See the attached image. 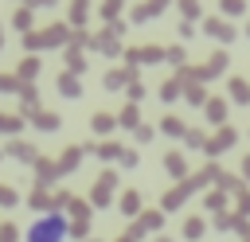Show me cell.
<instances>
[{"instance_id": "obj_1", "label": "cell", "mask_w": 250, "mask_h": 242, "mask_svg": "<svg viewBox=\"0 0 250 242\" xmlns=\"http://www.w3.org/2000/svg\"><path fill=\"white\" fill-rule=\"evenodd\" d=\"M66 238V219L62 215H39L31 226H27V242H62Z\"/></svg>"}, {"instance_id": "obj_2", "label": "cell", "mask_w": 250, "mask_h": 242, "mask_svg": "<svg viewBox=\"0 0 250 242\" xmlns=\"http://www.w3.org/2000/svg\"><path fill=\"white\" fill-rule=\"evenodd\" d=\"M70 39V27L66 23H47L43 31H27L23 35V47L27 51H39V47H59V43H66Z\"/></svg>"}, {"instance_id": "obj_3", "label": "cell", "mask_w": 250, "mask_h": 242, "mask_svg": "<svg viewBox=\"0 0 250 242\" xmlns=\"http://www.w3.org/2000/svg\"><path fill=\"white\" fill-rule=\"evenodd\" d=\"M160 226H164V215H160V211H141V215H137V222H133L125 234L137 242V238H145V234H156Z\"/></svg>"}, {"instance_id": "obj_4", "label": "cell", "mask_w": 250, "mask_h": 242, "mask_svg": "<svg viewBox=\"0 0 250 242\" xmlns=\"http://www.w3.org/2000/svg\"><path fill=\"white\" fill-rule=\"evenodd\" d=\"M113 187H117V172H102L98 183H94V191H90V203H94V207H109Z\"/></svg>"}, {"instance_id": "obj_5", "label": "cell", "mask_w": 250, "mask_h": 242, "mask_svg": "<svg viewBox=\"0 0 250 242\" xmlns=\"http://www.w3.org/2000/svg\"><path fill=\"white\" fill-rule=\"evenodd\" d=\"M191 191H199V180H195V176L180 180V187H172V191H168V195L160 199V207H164V211H176V207H180V203H184V199H188Z\"/></svg>"}, {"instance_id": "obj_6", "label": "cell", "mask_w": 250, "mask_h": 242, "mask_svg": "<svg viewBox=\"0 0 250 242\" xmlns=\"http://www.w3.org/2000/svg\"><path fill=\"white\" fill-rule=\"evenodd\" d=\"M203 35H211V39H219V43H230L238 31H234L223 16H203Z\"/></svg>"}, {"instance_id": "obj_7", "label": "cell", "mask_w": 250, "mask_h": 242, "mask_svg": "<svg viewBox=\"0 0 250 242\" xmlns=\"http://www.w3.org/2000/svg\"><path fill=\"white\" fill-rule=\"evenodd\" d=\"M234 141H238V133H234L230 125H219V133H215V137H207V144H203V152H211V156H219V152H227V148H234Z\"/></svg>"}, {"instance_id": "obj_8", "label": "cell", "mask_w": 250, "mask_h": 242, "mask_svg": "<svg viewBox=\"0 0 250 242\" xmlns=\"http://www.w3.org/2000/svg\"><path fill=\"white\" fill-rule=\"evenodd\" d=\"M125 59H129V66H137V62H160L164 59V47H133V51H125Z\"/></svg>"}, {"instance_id": "obj_9", "label": "cell", "mask_w": 250, "mask_h": 242, "mask_svg": "<svg viewBox=\"0 0 250 242\" xmlns=\"http://www.w3.org/2000/svg\"><path fill=\"white\" fill-rule=\"evenodd\" d=\"M230 66V55L227 51H215V55H207V66H199V78H215V74H223Z\"/></svg>"}, {"instance_id": "obj_10", "label": "cell", "mask_w": 250, "mask_h": 242, "mask_svg": "<svg viewBox=\"0 0 250 242\" xmlns=\"http://www.w3.org/2000/svg\"><path fill=\"white\" fill-rule=\"evenodd\" d=\"M137 82V66H125V70H109L105 74V90H121V86H133Z\"/></svg>"}, {"instance_id": "obj_11", "label": "cell", "mask_w": 250, "mask_h": 242, "mask_svg": "<svg viewBox=\"0 0 250 242\" xmlns=\"http://www.w3.org/2000/svg\"><path fill=\"white\" fill-rule=\"evenodd\" d=\"M43 70V59H35V55H27L23 62H20V70H16V78H20V86H27V82H35V74Z\"/></svg>"}, {"instance_id": "obj_12", "label": "cell", "mask_w": 250, "mask_h": 242, "mask_svg": "<svg viewBox=\"0 0 250 242\" xmlns=\"http://www.w3.org/2000/svg\"><path fill=\"white\" fill-rule=\"evenodd\" d=\"M39 113V94H35V86H23L20 90V117H35Z\"/></svg>"}, {"instance_id": "obj_13", "label": "cell", "mask_w": 250, "mask_h": 242, "mask_svg": "<svg viewBox=\"0 0 250 242\" xmlns=\"http://www.w3.org/2000/svg\"><path fill=\"white\" fill-rule=\"evenodd\" d=\"M203 113H207L211 125H227V101L223 98H207L203 101Z\"/></svg>"}, {"instance_id": "obj_14", "label": "cell", "mask_w": 250, "mask_h": 242, "mask_svg": "<svg viewBox=\"0 0 250 242\" xmlns=\"http://www.w3.org/2000/svg\"><path fill=\"white\" fill-rule=\"evenodd\" d=\"M78 164H82V148H78V144H70V148H62V156L55 160V168H59V176H62V172H74Z\"/></svg>"}, {"instance_id": "obj_15", "label": "cell", "mask_w": 250, "mask_h": 242, "mask_svg": "<svg viewBox=\"0 0 250 242\" xmlns=\"http://www.w3.org/2000/svg\"><path fill=\"white\" fill-rule=\"evenodd\" d=\"M55 86H59V94H62V98H78V94H82V82H78L74 74H66V70H59Z\"/></svg>"}, {"instance_id": "obj_16", "label": "cell", "mask_w": 250, "mask_h": 242, "mask_svg": "<svg viewBox=\"0 0 250 242\" xmlns=\"http://www.w3.org/2000/svg\"><path fill=\"white\" fill-rule=\"evenodd\" d=\"M8 152H12L16 160H23V164H35V156H39V148H35V144H27V141H20V137L8 144Z\"/></svg>"}, {"instance_id": "obj_17", "label": "cell", "mask_w": 250, "mask_h": 242, "mask_svg": "<svg viewBox=\"0 0 250 242\" xmlns=\"http://www.w3.org/2000/svg\"><path fill=\"white\" fill-rule=\"evenodd\" d=\"M35 172H39V187H47L55 176H59V168H55V160H47V156H35V164H31Z\"/></svg>"}, {"instance_id": "obj_18", "label": "cell", "mask_w": 250, "mask_h": 242, "mask_svg": "<svg viewBox=\"0 0 250 242\" xmlns=\"http://www.w3.org/2000/svg\"><path fill=\"white\" fill-rule=\"evenodd\" d=\"M160 133H168V137H184V133H188V125H184V117L168 113V117H160Z\"/></svg>"}, {"instance_id": "obj_19", "label": "cell", "mask_w": 250, "mask_h": 242, "mask_svg": "<svg viewBox=\"0 0 250 242\" xmlns=\"http://www.w3.org/2000/svg\"><path fill=\"white\" fill-rule=\"evenodd\" d=\"M27 207H35V211L51 215V191H47V187H35V191L27 195Z\"/></svg>"}, {"instance_id": "obj_20", "label": "cell", "mask_w": 250, "mask_h": 242, "mask_svg": "<svg viewBox=\"0 0 250 242\" xmlns=\"http://www.w3.org/2000/svg\"><path fill=\"white\" fill-rule=\"evenodd\" d=\"M20 129H23V117L20 113H0V133L4 137H20Z\"/></svg>"}, {"instance_id": "obj_21", "label": "cell", "mask_w": 250, "mask_h": 242, "mask_svg": "<svg viewBox=\"0 0 250 242\" xmlns=\"http://www.w3.org/2000/svg\"><path fill=\"white\" fill-rule=\"evenodd\" d=\"M180 94H184L191 105H203V101H207V90H203L199 82H184V86H180Z\"/></svg>"}, {"instance_id": "obj_22", "label": "cell", "mask_w": 250, "mask_h": 242, "mask_svg": "<svg viewBox=\"0 0 250 242\" xmlns=\"http://www.w3.org/2000/svg\"><path fill=\"white\" fill-rule=\"evenodd\" d=\"M31 125H35V129H43V133H55V129H59V117H55L51 109H39V113L31 117Z\"/></svg>"}, {"instance_id": "obj_23", "label": "cell", "mask_w": 250, "mask_h": 242, "mask_svg": "<svg viewBox=\"0 0 250 242\" xmlns=\"http://www.w3.org/2000/svg\"><path fill=\"white\" fill-rule=\"evenodd\" d=\"M164 168H168L176 180H188V164H184V156H180V152H168V156H164Z\"/></svg>"}, {"instance_id": "obj_24", "label": "cell", "mask_w": 250, "mask_h": 242, "mask_svg": "<svg viewBox=\"0 0 250 242\" xmlns=\"http://www.w3.org/2000/svg\"><path fill=\"white\" fill-rule=\"evenodd\" d=\"M203 230H207V222H203L199 215H188V219H184V238L195 242V238H203Z\"/></svg>"}, {"instance_id": "obj_25", "label": "cell", "mask_w": 250, "mask_h": 242, "mask_svg": "<svg viewBox=\"0 0 250 242\" xmlns=\"http://www.w3.org/2000/svg\"><path fill=\"white\" fill-rule=\"evenodd\" d=\"M86 12H90V0H74V4H70V23H66V27H78V31H82Z\"/></svg>"}, {"instance_id": "obj_26", "label": "cell", "mask_w": 250, "mask_h": 242, "mask_svg": "<svg viewBox=\"0 0 250 242\" xmlns=\"http://www.w3.org/2000/svg\"><path fill=\"white\" fill-rule=\"evenodd\" d=\"M230 98L238 105H250V82L246 78H230Z\"/></svg>"}, {"instance_id": "obj_27", "label": "cell", "mask_w": 250, "mask_h": 242, "mask_svg": "<svg viewBox=\"0 0 250 242\" xmlns=\"http://www.w3.org/2000/svg\"><path fill=\"white\" fill-rule=\"evenodd\" d=\"M172 4L184 12V23H191V20H199V16H203V4H199V0H172Z\"/></svg>"}, {"instance_id": "obj_28", "label": "cell", "mask_w": 250, "mask_h": 242, "mask_svg": "<svg viewBox=\"0 0 250 242\" xmlns=\"http://www.w3.org/2000/svg\"><path fill=\"white\" fill-rule=\"evenodd\" d=\"M113 121H117V125H125V129H137V125H141V113H137V105L129 101V105H125V109L113 117Z\"/></svg>"}, {"instance_id": "obj_29", "label": "cell", "mask_w": 250, "mask_h": 242, "mask_svg": "<svg viewBox=\"0 0 250 242\" xmlns=\"http://www.w3.org/2000/svg\"><path fill=\"white\" fill-rule=\"evenodd\" d=\"M113 125H117V121H113V113H94V117H90V129H94L98 137H105Z\"/></svg>"}, {"instance_id": "obj_30", "label": "cell", "mask_w": 250, "mask_h": 242, "mask_svg": "<svg viewBox=\"0 0 250 242\" xmlns=\"http://www.w3.org/2000/svg\"><path fill=\"white\" fill-rule=\"evenodd\" d=\"M94 156L98 160H117L121 156V144L117 141H102V144H94Z\"/></svg>"}, {"instance_id": "obj_31", "label": "cell", "mask_w": 250, "mask_h": 242, "mask_svg": "<svg viewBox=\"0 0 250 242\" xmlns=\"http://www.w3.org/2000/svg\"><path fill=\"white\" fill-rule=\"evenodd\" d=\"M82 70H86V59L78 55V47H70V51H66V74H74V78H78Z\"/></svg>"}, {"instance_id": "obj_32", "label": "cell", "mask_w": 250, "mask_h": 242, "mask_svg": "<svg viewBox=\"0 0 250 242\" xmlns=\"http://www.w3.org/2000/svg\"><path fill=\"white\" fill-rule=\"evenodd\" d=\"M117 207H121V215H141V195L137 191H125Z\"/></svg>"}, {"instance_id": "obj_33", "label": "cell", "mask_w": 250, "mask_h": 242, "mask_svg": "<svg viewBox=\"0 0 250 242\" xmlns=\"http://www.w3.org/2000/svg\"><path fill=\"white\" fill-rule=\"evenodd\" d=\"M12 23H16V27H20L23 35H27V31H31V8H27V4H23V8H16V16H12Z\"/></svg>"}, {"instance_id": "obj_34", "label": "cell", "mask_w": 250, "mask_h": 242, "mask_svg": "<svg viewBox=\"0 0 250 242\" xmlns=\"http://www.w3.org/2000/svg\"><path fill=\"white\" fill-rule=\"evenodd\" d=\"M66 207H70V215H74V222H86V219H90V203H86V199H70Z\"/></svg>"}, {"instance_id": "obj_35", "label": "cell", "mask_w": 250, "mask_h": 242, "mask_svg": "<svg viewBox=\"0 0 250 242\" xmlns=\"http://www.w3.org/2000/svg\"><path fill=\"white\" fill-rule=\"evenodd\" d=\"M215 183H219V191H223V195L242 187V183H238V176H230V172H219V180H215Z\"/></svg>"}, {"instance_id": "obj_36", "label": "cell", "mask_w": 250, "mask_h": 242, "mask_svg": "<svg viewBox=\"0 0 250 242\" xmlns=\"http://www.w3.org/2000/svg\"><path fill=\"white\" fill-rule=\"evenodd\" d=\"M219 12L223 16H242L246 12V0H219Z\"/></svg>"}, {"instance_id": "obj_37", "label": "cell", "mask_w": 250, "mask_h": 242, "mask_svg": "<svg viewBox=\"0 0 250 242\" xmlns=\"http://www.w3.org/2000/svg\"><path fill=\"white\" fill-rule=\"evenodd\" d=\"M234 207H238V211H234L238 219H242V215H250V191H246V187H238V191H234Z\"/></svg>"}, {"instance_id": "obj_38", "label": "cell", "mask_w": 250, "mask_h": 242, "mask_svg": "<svg viewBox=\"0 0 250 242\" xmlns=\"http://www.w3.org/2000/svg\"><path fill=\"white\" fill-rule=\"evenodd\" d=\"M203 203H207V211H223V207H227V195L215 187V191H207V199H203Z\"/></svg>"}, {"instance_id": "obj_39", "label": "cell", "mask_w": 250, "mask_h": 242, "mask_svg": "<svg viewBox=\"0 0 250 242\" xmlns=\"http://www.w3.org/2000/svg\"><path fill=\"white\" fill-rule=\"evenodd\" d=\"M23 86H20V78L16 74H0V94H20Z\"/></svg>"}, {"instance_id": "obj_40", "label": "cell", "mask_w": 250, "mask_h": 242, "mask_svg": "<svg viewBox=\"0 0 250 242\" xmlns=\"http://www.w3.org/2000/svg\"><path fill=\"white\" fill-rule=\"evenodd\" d=\"M160 98H164V101H176V98H180V82H176V78H168V82L160 86Z\"/></svg>"}, {"instance_id": "obj_41", "label": "cell", "mask_w": 250, "mask_h": 242, "mask_svg": "<svg viewBox=\"0 0 250 242\" xmlns=\"http://www.w3.org/2000/svg\"><path fill=\"white\" fill-rule=\"evenodd\" d=\"M184 141H188L191 148H203V144H207V133H199V129H188V133H184Z\"/></svg>"}, {"instance_id": "obj_42", "label": "cell", "mask_w": 250, "mask_h": 242, "mask_svg": "<svg viewBox=\"0 0 250 242\" xmlns=\"http://www.w3.org/2000/svg\"><path fill=\"white\" fill-rule=\"evenodd\" d=\"M234 219H238L234 211H219V215H215V226H219V230H230V226H234Z\"/></svg>"}, {"instance_id": "obj_43", "label": "cell", "mask_w": 250, "mask_h": 242, "mask_svg": "<svg viewBox=\"0 0 250 242\" xmlns=\"http://www.w3.org/2000/svg\"><path fill=\"white\" fill-rule=\"evenodd\" d=\"M16 203H20V195H16L8 183H0V207H16Z\"/></svg>"}, {"instance_id": "obj_44", "label": "cell", "mask_w": 250, "mask_h": 242, "mask_svg": "<svg viewBox=\"0 0 250 242\" xmlns=\"http://www.w3.org/2000/svg\"><path fill=\"white\" fill-rule=\"evenodd\" d=\"M117 160H121V168H137V164H141V156H137L133 148H121V156H117Z\"/></svg>"}, {"instance_id": "obj_45", "label": "cell", "mask_w": 250, "mask_h": 242, "mask_svg": "<svg viewBox=\"0 0 250 242\" xmlns=\"http://www.w3.org/2000/svg\"><path fill=\"white\" fill-rule=\"evenodd\" d=\"M16 238H20V226L16 222H4L0 226V242H16Z\"/></svg>"}, {"instance_id": "obj_46", "label": "cell", "mask_w": 250, "mask_h": 242, "mask_svg": "<svg viewBox=\"0 0 250 242\" xmlns=\"http://www.w3.org/2000/svg\"><path fill=\"white\" fill-rule=\"evenodd\" d=\"M117 8H121V0H105V4H102V16L113 23V20H117Z\"/></svg>"}, {"instance_id": "obj_47", "label": "cell", "mask_w": 250, "mask_h": 242, "mask_svg": "<svg viewBox=\"0 0 250 242\" xmlns=\"http://www.w3.org/2000/svg\"><path fill=\"white\" fill-rule=\"evenodd\" d=\"M164 59L168 62H184V47H164Z\"/></svg>"}, {"instance_id": "obj_48", "label": "cell", "mask_w": 250, "mask_h": 242, "mask_svg": "<svg viewBox=\"0 0 250 242\" xmlns=\"http://www.w3.org/2000/svg\"><path fill=\"white\" fill-rule=\"evenodd\" d=\"M168 4H172V0H148V4H145V8H148V16H160V12H164V8H168Z\"/></svg>"}, {"instance_id": "obj_49", "label": "cell", "mask_w": 250, "mask_h": 242, "mask_svg": "<svg viewBox=\"0 0 250 242\" xmlns=\"http://www.w3.org/2000/svg\"><path fill=\"white\" fill-rule=\"evenodd\" d=\"M141 98H145V86H141V82H133V86H129V101H133V105H137V101H141Z\"/></svg>"}, {"instance_id": "obj_50", "label": "cell", "mask_w": 250, "mask_h": 242, "mask_svg": "<svg viewBox=\"0 0 250 242\" xmlns=\"http://www.w3.org/2000/svg\"><path fill=\"white\" fill-rule=\"evenodd\" d=\"M133 133H137V141H141V144H145V141H152V125H137Z\"/></svg>"}, {"instance_id": "obj_51", "label": "cell", "mask_w": 250, "mask_h": 242, "mask_svg": "<svg viewBox=\"0 0 250 242\" xmlns=\"http://www.w3.org/2000/svg\"><path fill=\"white\" fill-rule=\"evenodd\" d=\"M145 20H148V8H145V4H141V8H133V23H145Z\"/></svg>"}, {"instance_id": "obj_52", "label": "cell", "mask_w": 250, "mask_h": 242, "mask_svg": "<svg viewBox=\"0 0 250 242\" xmlns=\"http://www.w3.org/2000/svg\"><path fill=\"white\" fill-rule=\"evenodd\" d=\"M55 4H59V0H27V8H31V12H35V8H55Z\"/></svg>"}, {"instance_id": "obj_53", "label": "cell", "mask_w": 250, "mask_h": 242, "mask_svg": "<svg viewBox=\"0 0 250 242\" xmlns=\"http://www.w3.org/2000/svg\"><path fill=\"white\" fill-rule=\"evenodd\" d=\"M242 180H250V152L242 156Z\"/></svg>"}, {"instance_id": "obj_54", "label": "cell", "mask_w": 250, "mask_h": 242, "mask_svg": "<svg viewBox=\"0 0 250 242\" xmlns=\"http://www.w3.org/2000/svg\"><path fill=\"white\" fill-rule=\"evenodd\" d=\"M152 242H172V238H168V234H156V238H152Z\"/></svg>"}, {"instance_id": "obj_55", "label": "cell", "mask_w": 250, "mask_h": 242, "mask_svg": "<svg viewBox=\"0 0 250 242\" xmlns=\"http://www.w3.org/2000/svg\"><path fill=\"white\" fill-rule=\"evenodd\" d=\"M113 242H133V238H129V234H117V238H113Z\"/></svg>"}, {"instance_id": "obj_56", "label": "cell", "mask_w": 250, "mask_h": 242, "mask_svg": "<svg viewBox=\"0 0 250 242\" xmlns=\"http://www.w3.org/2000/svg\"><path fill=\"white\" fill-rule=\"evenodd\" d=\"M0 47H4V27H0Z\"/></svg>"}, {"instance_id": "obj_57", "label": "cell", "mask_w": 250, "mask_h": 242, "mask_svg": "<svg viewBox=\"0 0 250 242\" xmlns=\"http://www.w3.org/2000/svg\"><path fill=\"white\" fill-rule=\"evenodd\" d=\"M246 35H250V23H246Z\"/></svg>"}, {"instance_id": "obj_58", "label": "cell", "mask_w": 250, "mask_h": 242, "mask_svg": "<svg viewBox=\"0 0 250 242\" xmlns=\"http://www.w3.org/2000/svg\"><path fill=\"white\" fill-rule=\"evenodd\" d=\"M86 242H98V238H86Z\"/></svg>"}, {"instance_id": "obj_59", "label": "cell", "mask_w": 250, "mask_h": 242, "mask_svg": "<svg viewBox=\"0 0 250 242\" xmlns=\"http://www.w3.org/2000/svg\"><path fill=\"white\" fill-rule=\"evenodd\" d=\"M242 242H250V234H246V238H242Z\"/></svg>"}, {"instance_id": "obj_60", "label": "cell", "mask_w": 250, "mask_h": 242, "mask_svg": "<svg viewBox=\"0 0 250 242\" xmlns=\"http://www.w3.org/2000/svg\"><path fill=\"white\" fill-rule=\"evenodd\" d=\"M0 156H4V152H0Z\"/></svg>"}, {"instance_id": "obj_61", "label": "cell", "mask_w": 250, "mask_h": 242, "mask_svg": "<svg viewBox=\"0 0 250 242\" xmlns=\"http://www.w3.org/2000/svg\"><path fill=\"white\" fill-rule=\"evenodd\" d=\"M23 4H27V0H23Z\"/></svg>"}]
</instances>
